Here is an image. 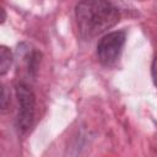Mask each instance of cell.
Instances as JSON below:
<instances>
[{
  "label": "cell",
  "instance_id": "cell-4",
  "mask_svg": "<svg viewBox=\"0 0 157 157\" xmlns=\"http://www.w3.org/2000/svg\"><path fill=\"white\" fill-rule=\"evenodd\" d=\"M12 64V54L9 48L1 45L0 48V75H5Z\"/></svg>",
  "mask_w": 157,
  "mask_h": 157
},
{
  "label": "cell",
  "instance_id": "cell-2",
  "mask_svg": "<svg viewBox=\"0 0 157 157\" xmlns=\"http://www.w3.org/2000/svg\"><path fill=\"white\" fill-rule=\"evenodd\" d=\"M125 39V31H114L103 36L97 45V55L99 61L105 66H112L115 64L123 52Z\"/></svg>",
  "mask_w": 157,
  "mask_h": 157
},
{
  "label": "cell",
  "instance_id": "cell-5",
  "mask_svg": "<svg viewBox=\"0 0 157 157\" xmlns=\"http://www.w3.org/2000/svg\"><path fill=\"white\" fill-rule=\"evenodd\" d=\"M9 102H10V98H9L6 87L2 86V90H1V108H2V110H5V109L7 108Z\"/></svg>",
  "mask_w": 157,
  "mask_h": 157
},
{
  "label": "cell",
  "instance_id": "cell-1",
  "mask_svg": "<svg viewBox=\"0 0 157 157\" xmlns=\"http://www.w3.org/2000/svg\"><path fill=\"white\" fill-rule=\"evenodd\" d=\"M75 18L81 37L92 39L114 27L120 13L109 0H81L75 7Z\"/></svg>",
  "mask_w": 157,
  "mask_h": 157
},
{
  "label": "cell",
  "instance_id": "cell-6",
  "mask_svg": "<svg viewBox=\"0 0 157 157\" xmlns=\"http://www.w3.org/2000/svg\"><path fill=\"white\" fill-rule=\"evenodd\" d=\"M151 74H152V80L155 86L157 87V56L153 59L152 61V66H151Z\"/></svg>",
  "mask_w": 157,
  "mask_h": 157
},
{
  "label": "cell",
  "instance_id": "cell-3",
  "mask_svg": "<svg viewBox=\"0 0 157 157\" xmlns=\"http://www.w3.org/2000/svg\"><path fill=\"white\" fill-rule=\"evenodd\" d=\"M16 93L18 99V115H17V128L20 132H26L33 124L34 119V94L29 85L21 81L16 86Z\"/></svg>",
  "mask_w": 157,
  "mask_h": 157
}]
</instances>
